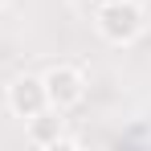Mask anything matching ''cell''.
<instances>
[{
  "label": "cell",
  "instance_id": "6da1fadb",
  "mask_svg": "<svg viewBox=\"0 0 151 151\" xmlns=\"http://www.w3.org/2000/svg\"><path fill=\"white\" fill-rule=\"evenodd\" d=\"M98 37L110 41V45H131L143 37L147 29V12L139 0H114V4H102L98 8Z\"/></svg>",
  "mask_w": 151,
  "mask_h": 151
},
{
  "label": "cell",
  "instance_id": "7a4b0ae2",
  "mask_svg": "<svg viewBox=\"0 0 151 151\" xmlns=\"http://www.w3.org/2000/svg\"><path fill=\"white\" fill-rule=\"evenodd\" d=\"M41 82H45V94H49V106L53 110H74V106H82L86 102V90H90V82H86V74L78 70V65H70V61H57V65H49L45 74H41Z\"/></svg>",
  "mask_w": 151,
  "mask_h": 151
},
{
  "label": "cell",
  "instance_id": "3957f363",
  "mask_svg": "<svg viewBox=\"0 0 151 151\" xmlns=\"http://www.w3.org/2000/svg\"><path fill=\"white\" fill-rule=\"evenodd\" d=\"M4 102H8V110H12L17 119H33V114H41V110L49 106V94H45V82L37 74H21V78L8 82Z\"/></svg>",
  "mask_w": 151,
  "mask_h": 151
},
{
  "label": "cell",
  "instance_id": "277c9868",
  "mask_svg": "<svg viewBox=\"0 0 151 151\" xmlns=\"http://www.w3.org/2000/svg\"><path fill=\"white\" fill-rule=\"evenodd\" d=\"M25 135L33 147H57L61 139H65V119H61V110H53V106H45L41 114H33V119H25Z\"/></svg>",
  "mask_w": 151,
  "mask_h": 151
},
{
  "label": "cell",
  "instance_id": "5b68a950",
  "mask_svg": "<svg viewBox=\"0 0 151 151\" xmlns=\"http://www.w3.org/2000/svg\"><path fill=\"white\" fill-rule=\"evenodd\" d=\"M90 4H94V8H102V4H114V0H90Z\"/></svg>",
  "mask_w": 151,
  "mask_h": 151
},
{
  "label": "cell",
  "instance_id": "8992f818",
  "mask_svg": "<svg viewBox=\"0 0 151 151\" xmlns=\"http://www.w3.org/2000/svg\"><path fill=\"white\" fill-rule=\"evenodd\" d=\"M0 4H8V0H0Z\"/></svg>",
  "mask_w": 151,
  "mask_h": 151
}]
</instances>
